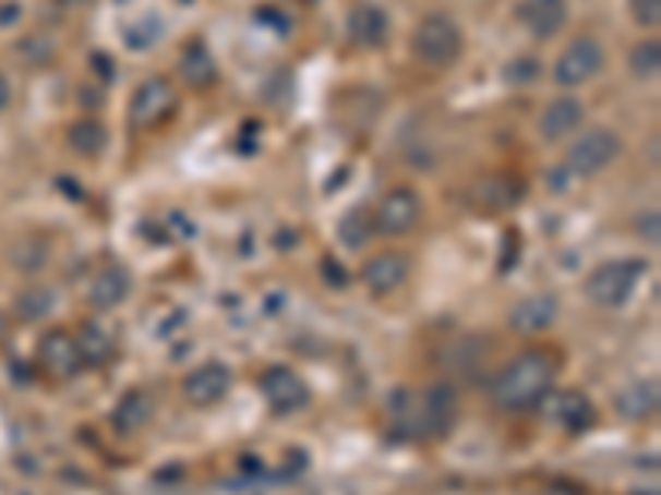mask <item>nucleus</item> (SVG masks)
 <instances>
[{"instance_id": "nucleus-8", "label": "nucleus", "mask_w": 661, "mask_h": 495, "mask_svg": "<svg viewBox=\"0 0 661 495\" xmlns=\"http://www.w3.org/2000/svg\"><path fill=\"white\" fill-rule=\"evenodd\" d=\"M37 363L44 366V374L53 381H73L80 370H83V357L76 347V337L53 327L40 337L37 343Z\"/></svg>"}, {"instance_id": "nucleus-5", "label": "nucleus", "mask_w": 661, "mask_h": 495, "mask_svg": "<svg viewBox=\"0 0 661 495\" xmlns=\"http://www.w3.org/2000/svg\"><path fill=\"white\" fill-rule=\"evenodd\" d=\"M618 156H622L618 133H612L605 126L589 130V133H582L569 146V153H566V176H573V179H592V176L605 172Z\"/></svg>"}, {"instance_id": "nucleus-22", "label": "nucleus", "mask_w": 661, "mask_h": 495, "mask_svg": "<svg viewBox=\"0 0 661 495\" xmlns=\"http://www.w3.org/2000/svg\"><path fill=\"white\" fill-rule=\"evenodd\" d=\"M76 347H80L83 366H103L117 353L113 337H109L99 324H83V330L76 334Z\"/></svg>"}, {"instance_id": "nucleus-19", "label": "nucleus", "mask_w": 661, "mask_h": 495, "mask_svg": "<svg viewBox=\"0 0 661 495\" xmlns=\"http://www.w3.org/2000/svg\"><path fill=\"white\" fill-rule=\"evenodd\" d=\"M109 420H113L117 433H123V436L140 433L153 420V400H149V394H143V390L123 394V400L117 403V410H113V416H109Z\"/></svg>"}, {"instance_id": "nucleus-9", "label": "nucleus", "mask_w": 661, "mask_h": 495, "mask_svg": "<svg viewBox=\"0 0 661 495\" xmlns=\"http://www.w3.org/2000/svg\"><path fill=\"white\" fill-rule=\"evenodd\" d=\"M259 387H262V394H265V400H268V407L275 413H298L311 400L304 381L288 366H268L262 374V381H259Z\"/></svg>"}, {"instance_id": "nucleus-27", "label": "nucleus", "mask_w": 661, "mask_h": 495, "mask_svg": "<svg viewBox=\"0 0 661 495\" xmlns=\"http://www.w3.org/2000/svg\"><path fill=\"white\" fill-rule=\"evenodd\" d=\"M628 11L638 27H658L661 21V0H628Z\"/></svg>"}, {"instance_id": "nucleus-16", "label": "nucleus", "mask_w": 661, "mask_h": 495, "mask_svg": "<svg viewBox=\"0 0 661 495\" xmlns=\"http://www.w3.org/2000/svg\"><path fill=\"white\" fill-rule=\"evenodd\" d=\"M542 403H545V400H542ZM545 407H549V416H553V420H556L563 430H569V433H586V430L596 423V407H592L589 397L579 394V390L556 394Z\"/></svg>"}, {"instance_id": "nucleus-7", "label": "nucleus", "mask_w": 661, "mask_h": 495, "mask_svg": "<svg viewBox=\"0 0 661 495\" xmlns=\"http://www.w3.org/2000/svg\"><path fill=\"white\" fill-rule=\"evenodd\" d=\"M420 215H423V202L413 189H407V185L390 189L374 212V231L390 234V238L410 234L420 225Z\"/></svg>"}, {"instance_id": "nucleus-32", "label": "nucleus", "mask_w": 661, "mask_h": 495, "mask_svg": "<svg viewBox=\"0 0 661 495\" xmlns=\"http://www.w3.org/2000/svg\"><path fill=\"white\" fill-rule=\"evenodd\" d=\"M63 4H70V8H86V4H93V0H63Z\"/></svg>"}, {"instance_id": "nucleus-12", "label": "nucleus", "mask_w": 661, "mask_h": 495, "mask_svg": "<svg viewBox=\"0 0 661 495\" xmlns=\"http://www.w3.org/2000/svg\"><path fill=\"white\" fill-rule=\"evenodd\" d=\"M586 119V106L576 96H556L539 116V136L545 143H563L569 140Z\"/></svg>"}, {"instance_id": "nucleus-25", "label": "nucleus", "mask_w": 661, "mask_h": 495, "mask_svg": "<svg viewBox=\"0 0 661 495\" xmlns=\"http://www.w3.org/2000/svg\"><path fill=\"white\" fill-rule=\"evenodd\" d=\"M371 234H374V221H371L361 208H351V212L338 221V238H341V244H348V247L368 244Z\"/></svg>"}, {"instance_id": "nucleus-2", "label": "nucleus", "mask_w": 661, "mask_h": 495, "mask_svg": "<svg viewBox=\"0 0 661 495\" xmlns=\"http://www.w3.org/2000/svg\"><path fill=\"white\" fill-rule=\"evenodd\" d=\"M410 50L423 67L447 70L464 53V31L450 14H426L410 37Z\"/></svg>"}, {"instance_id": "nucleus-6", "label": "nucleus", "mask_w": 661, "mask_h": 495, "mask_svg": "<svg viewBox=\"0 0 661 495\" xmlns=\"http://www.w3.org/2000/svg\"><path fill=\"white\" fill-rule=\"evenodd\" d=\"M602 67H605V50H602V44H599L596 37H576V40H569V47L560 53L553 76H556V83H560L563 89H576V86L589 83L596 73H602Z\"/></svg>"}, {"instance_id": "nucleus-26", "label": "nucleus", "mask_w": 661, "mask_h": 495, "mask_svg": "<svg viewBox=\"0 0 661 495\" xmlns=\"http://www.w3.org/2000/svg\"><path fill=\"white\" fill-rule=\"evenodd\" d=\"M628 67H632V73L641 76V80L654 76V73L661 70V44H658V40H641V44H635V50L628 53Z\"/></svg>"}, {"instance_id": "nucleus-11", "label": "nucleus", "mask_w": 661, "mask_h": 495, "mask_svg": "<svg viewBox=\"0 0 661 495\" xmlns=\"http://www.w3.org/2000/svg\"><path fill=\"white\" fill-rule=\"evenodd\" d=\"M410 278V262L400 252H384L374 255L364 268H361V285L374 294V298H387L397 288H404Z\"/></svg>"}, {"instance_id": "nucleus-23", "label": "nucleus", "mask_w": 661, "mask_h": 495, "mask_svg": "<svg viewBox=\"0 0 661 495\" xmlns=\"http://www.w3.org/2000/svg\"><path fill=\"white\" fill-rule=\"evenodd\" d=\"M159 37H163V21H159V14H153V11L140 14V17H136L133 24H127V31H123V40H127L130 50H149Z\"/></svg>"}, {"instance_id": "nucleus-3", "label": "nucleus", "mask_w": 661, "mask_h": 495, "mask_svg": "<svg viewBox=\"0 0 661 495\" xmlns=\"http://www.w3.org/2000/svg\"><path fill=\"white\" fill-rule=\"evenodd\" d=\"M645 275H648V262H641V258L605 262L586 278V298L596 307H622V304L632 301V294H635V288L641 285Z\"/></svg>"}, {"instance_id": "nucleus-31", "label": "nucleus", "mask_w": 661, "mask_h": 495, "mask_svg": "<svg viewBox=\"0 0 661 495\" xmlns=\"http://www.w3.org/2000/svg\"><path fill=\"white\" fill-rule=\"evenodd\" d=\"M8 337V317H4V311H0V340Z\"/></svg>"}, {"instance_id": "nucleus-15", "label": "nucleus", "mask_w": 661, "mask_h": 495, "mask_svg": "<svg viewBox=\"0 0 661 495\" xmlns=\"http://www.w3.org/2000/svg\"><path fill=\"white\" fill-rule=\"evenodd\" d=\"M133 294V275L123 265H109L103 268L93 285H89V304L96 311H113L120 304H127V298Z\"/></svg>"}, {"instance_id": "nucleus-30", "label": "nucleus", "mask_w": 661, "mask_h": 495, "mask_svg": "<svg viewBox=\"0 0 661 495\" xmlns=\"http://www.w3.org/2000/svg\"><path fill=\"white\" fill-rule=\"evenodd\" d=\"M545 495H582L579 488H573V485H553V488H549Z\"/></svg>"}, {"instance_id": "nucleus-1", "label": "nucleus", "mask_w": 661, "mask_h": 495, "mask_svg": "<svg viewBox=\"0 0 661 495\" xmlns=\"http://www.w3.org/2000/svg\"><path fill=\"white\" fill-rule=\"evenodd\" d=\"M556 374H560V360L553 353H549V350H526L516 360H509L493 377L490 397L506 413H526V410L539 407L549 397Z\"/></svg>"}, {"instance_id": "nucleus-13", "label": "nucleus", "mask_w": 661, "mask_h": 495, "mask_svg": "<svg viewBox=\"0 0 661 495\" xmlns=\"http://www.w3.org/2000/svg\"><path fill=\"white\" fill-rule=\"evenodd\" d=\"M519 17L536 40H549L566 27L569 4L566 0H522Z\"/></svg>"}, {"instance_id": "nucleus-4", "label": "nucleus", "mask_w": 661, "mask_h": 495, "mask_svg": "<svg viewBox=\"0 0 661 495\" xmlns=\"http://www.w3.org/2000/svg\"><path fill=\"white\" fill-rule=\"evenodd\" d=\"M179 106V96H176V86L169 76H149L143 80L136 89H133V99H130V126L140 130V133H149V130H159L172 119Z\"/></svg>"}, {"instance_id": "nucleus-18", "label": "nucleus", "mask_w": 661, "mask_h": 495, "mask_svg": "<svg viewBox=\"0 0 661 495\" xmlns=\"http://www.w3.org/2000/svg\"><path fill=\"white\" fill-rule=\"evenodd\" d=\"M67 143L76 156L83 159H99L109 146V130L103 126V119L96 116H83L67 130Z\"/></svg>"}, {"instance_id": "nucleus-24", "label": "nucleus", "mask_w": 661, "mask_h": 495, "mask_svg": "<svg viewBox=\"0 0 661 495\" xmlns=\"http://www.w3.org/2000/svg\"><path fill=\"white\" fill-rule=\"evenodd\" d=\"M53 304H57V298H53V291H50V288H27V291H21V294H17V301H14V307H17L21 321H31V324H37V321L50 317Z\"/></svg>"}, {"instance_id": "nucleus-14", "label": "nucleus", "mask_w": 661, "mask_h": 495, "mask_svg": "<svg viewBox=\"0 0 661 495\" xmlns=\"http://www.w3.org/2000/svg\"><path fill=\"white\" fill-rule=\"evenodd\" d=\"M556 317H560V301L553 294H532L509 311V327L516 334H542L556 324Z\"/></svg>"}, {"instance_id": "nucleus-10", "label": "nucleus", "mask_w": 661, "mask_h": 495, "mask_svg": "<svg viewBox=\"0 0 661 495\" xmlns=\"http://www.w3.org/2000/svg\"><path fill=\"white\" fill-rule=\"evenodd\" d=\"M229 390H232V370L218 360L195 366L192 374L182 381V394L192 407H212L218 400H226Z\"/></svg>"}, {"instance_id": "nucleus-29", "label": "nucleus", "mask_w": 661, "mask_h": 495, "mask_svg": "<svg viewBox=\"0 0 661 495\" xmlns=\"http://www.w3.org/2000/svg\"><path fill=\"white\" fill-rule=\"evenodd\" d=\"M11 102V83H8V76L0 73V109H4Z\"/></svg>"}, {"instance_id": "nucleus-17", "label": "nucleus", "mask_w": 661, "mask_h": 495, "mask_svg": "<svg viewBox=\"0 0 661 495\" xmlns=\"http://www.w3.org/2000/svg\"><path fill=\"white\" fill-rule=\"evenodd\" d=\"M390 21L377 4H358L348 14V34L358 47H381L387 40Z\"/></svg>"}, {"instance_id": "nucleus-28", "label": "nucleus", "mask_w": 661, "mask_h": 495, "mask_svg": "<svg viewBox=\"0 0 661 495\" xmlns=\"http://www.w3.org/2000/svg\"><path fill=\"white\" fill-rule=\"evenodd\" d=\"M638 221H641V225H638L641 238H645V241H651V244H658V212H651V215H641Z\"/></svg>"}, {"instance_id": "nucleus-21", "label": "nucleus", "mask_w": 661, "mask_h": 495, "mask_svg": "<svg viewBox=\"0 0 661 495\" xmlns=\"http://www.w3.org/2000/svg\"><path fill=\"white\" fill-rule=\"evenodd\" d=\"M179 73H182V76H185V83H189V86H195V89L212 86V83H215V76H218L212 53H208V50H205V44H199V40H192V44L182 50Z\"/></svg>"}, {"instance_id": "nucleus-20", "label": "nucleus", "mask_w": 661, "mask_h": 495, "mask_svg": "<svg viewBox=\"0 0 661 495\" xmlns=\"http://www.w3.org/2000/svg\"><path fill=\"white\" fill-rule=\"evenodd\" d=\"M615 410L625 420H648V416H654V410H658V381H635V384H628L618 394Z\"/></svg>"}]
</instances>
